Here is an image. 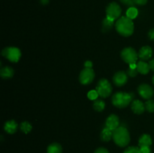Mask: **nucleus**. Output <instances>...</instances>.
Wrapping results in <instances>:
<instances>
[{
    "mask_svg": "<svg viewBox=\"0 0 154 153\" xmlns=\"http://www.w3.org/2000/svg\"><path fill=\"white\" fill-rule=\"evenodd\" d=\"M115 28L117 32L124 37H129L134 32V23L132 20L127 16H121L119 18L115 24Z\"/></svg>",
    "mask_w": 154,
    "mask_h": 153,
    "instance_id": "f257e3e1",
    "label": "nucleus"
},
{
    "mask_svg": "<svg viewBox=\"0 0 154 153\" xmlns=\"http://www.w3.org/2000/svg\"><path fill=\"white\" fill-rule=\"evenodd\" d=\"M113 140L117 146L120 147H125L130 142V135L126 128L120 126L114 130Z\"/></svg>",
    "mask_w": 154,
    "mask_h": 153,
    "instance_id": "f03ea898",
    "label": "nucleus"
},
{
    "mask_svg": "<svg viewBox=\"0 0 154 153\" xmlns=\"http://www.w3.org/2000/svg\"><path fill=\"white\" fill-rule=\"evenodd\" d=\"M133 93L118 92L112 96V104L118 108H125L132 101Z\"/></svg>",
    "mask_w": 154,
    "mask_h": 153,
    "instance_id": "7ed1b4c3",
    "label": "nucleus"
},
{
    "mask_svg": "<svg viewBox=\"0 0 154 153\" xmlns=\"http://www.w3.org/2000/svg\"><path fill=\"white\" fill-rule=\"evenodd\" d=\"M96 90L98 92L100 97L105 98L109 97L112 93V86L108 80L101 79L98 82Z\"/></svg>",
    "mask_w": 154,
    "mask_h": 153,
    "instance_id": "20e7f679",
    "label": "nucleus"
},
{
    "mask_svg": "<svg viewBox=\"0 0 154 153\" xmlns=\"http://www.w3.org/2000/svg\"><path fill=\"white\" fill-rule=\"evenodd\" d=\"M2 55L12 62H17L21 57V52L20 49L14 46H9L2 50Z\"/></svg>",
    "mask_w": 154,
    "mask_h": 153,
    "instance_id": "39448f33",
    "label": "nucleus"
},
{
    "mask_svg": "<svg viewBox=\"0 0 154 153\" xmlns=\"http://www.w3.org/2000/svg\"><path fill=\"white\" fill-rule=\"evenodd\" d=\"M121 58L125 62L128 63L129 64H132V63H136L138 58V54L133 48L126 47L121 51Z\"/></svg>",
    "mask_w": 154,
    "mask_h": 153,
    "instance_id": "423d86ee",
    "label": "nucleus"
},
{
    "mask_svg": "<svg viewBox=\"0 0 154 153\" xmlns=\"http://www.w3.org/2000/svg\"><path fill=\"white\" fill-rule=\"evenodd\" d=\"M121 14V8L120 5L116 2H111L106 8V17L115 20L118 19Z\"/></svg>",
    "mask_w": 154,
    "mask_h": 153,
    "instance_id": "0eeeda50",
    "label": "nucleus"
},
{
    "mask_svg": "<svg viewBox=\"0 0 154 153\" xmlns=\"http://www.w3.org/2000/svg\"><path fill=\"white\" fill-rule=\"evenodd\" d=\"M95 77V73L93 68H85L81 70L80 74L79 80L83 85H88L91 83Z\"/></svg>",
    "mask_w": 154,
    "mask_h": 153,
    "instance_id": "6e6552de",
    "label": "nucleus"
},
{
    "mask_svg": "<svg viewBox=\"0 0 154 153\" xmlns=\"http://www.w3.org/2000/svg\"><path fill=\"white\" fill-rule=\"evenodd\" d=\"M138 92L139 93L140 95L146 100H149L151 98L153 95L154 91L151 86L148 84L143 83L138 86Z\"/></svg>",
    "mask_w": 154,
    "mask_h": 153,
    "instance_id": "1a4fd4ad",
    "label": "nucleus"
},
{
    "mask_svg": "<svg viewBox=\"0 0 154 153\" xmlns=\"http://www.w3.org/2000/svg\"><path fill=\"white\" fill-rule=\"evenodd\" d=\"M128 80V76L127 74L125 71L120 70V71L117 72L114 74V77H113V81L114 83L117 86H123L127 82Z\"/></svg>",
    "mask_w": 154,
    "mask_h": 153,
    "instance_id": "9d476101",
    "label": "nucleus"
},
{
    "mask_svg": "<svg viewBox=\"0 0 154 153\" xmlns=\"http://www.w3.org/2000/svg\"><path fill=\"white\" fill-rule=\"evenodd\" d=\"M105 127L108 128L111 130H114L120 127V119L117 115L111 114L107 118L105 122Z\"/></svg>",
    "mask_w": 154,
    "mask_h": 153,
    "instance_id": "9b49d317",
    "label": "nucleus"
},
{
    "mask_svg": "<svg viewBox=\"0 0 154 153\" xmlns=\"http://www.w3.org/2000/svg\"><path fill=\"white\" fill-rule=\"evenodd\" d=\"M152 56H153V50L149 46H142L138 52V57L141 61L149 60L151 58Z\"/></svg>",
    "mask_w": 154,
    "mask_h": 153,
    "instance_id": "f8f14e48",
    "label": "nucleus"
},
{
    "mask_svg": "<svg viewBox=\"0 0 154 153\" xmlns=\"http://www.w3.org/2000/svg\"><path fill=\"white\" fill-rule=\"evenodd\" d=\"M131 108L135 114H142L145 110V104L139 100H135L131 104Z\"/></svg>",
    "mask_w": 154,
    "mask_h": 153,
    "instance_id": "ddd939ff",
    "label": "nucleus"
},
{
    "mask_svg": "<svg viewBox=\"0 0 154 153\" xmlns=\"http://www.w3.org/2000/svg\"><path fill=\"white\" fill-rule=\"evenodd\" d=\"M18 128V124L14 120H10V121H8L7 122H5L4 125V129L7 133L12 134H14L17 131Z\"/></svg>",
    "mask_w": 154,
    "mask_h": 153,
    "instance_id": "4468645a",
    "label": "nucleus"
},
{
    "mask_svg": "<svg viewBox=\"0 0 154 153\" xmlns=\"http://www.w3.org/2000/svg\"><path fill=\"white\" fill-rule=\"evenodd\" d=\"M137 70H138V73L141 74H147L149 73L150 68L149 64L141 60L137 63Z\"/></svg>",
    "mask_w": 154,
    "mask_h": 153,
    "instance_id": "2eb2a0df",
    "label": "nucleus"
},
{
    "mask_svg": "<svg viewBox=\"0 0 154 153\" xmlns=\"http://www.w3.org/2000/svg\"><path fill=\"white\" fill-rule=\"evenodd\" d=\"M113 133H114V130H111L107 127L104 128L103 130L101 132V139L105 142H108L111 139H113Z\"/></svg>",
    "mask_w": 154,
    "mask_h": 153,
    "instance_id": "dca6fc26",
    "label": "nucleus"
},
{
    "mask_svg": "<svg viewBox=\"0 0 154 153\" xmlns=\"http://www.w3.org/2000/svg\"><path fill=\"white\" fill-rule=\"evenodd\" d=\"M14 69L11 67H4L0 70V75L3 79H9L14 76Z\"/></svg>",
    "mask_w": 154,
    "mask_h": 153,
    "instance_id": "f3484780",
    "label": "nucleus"
},
{
    "mask_svg": "<svg viewBox=\"0 0 154 153\" xmlns=\"http://www.w3.org/2000/svg\"><path fill=\"white\" fill-rule=\"evenodd\" d=\"M152 144V139L149 134H143L138 140V145L141 146H150Z\"/></svg>",
    "mask_w": 154,
    "mask_h": 153,
    "instance_id": "a211bd4d",
    "label": "nucleus"
},
{
    "mask_svg": "<svg viewBox=\"0 0 154 153\" xmlns=\"http://www.w3.org/2000/svg\"><path fill=\"white\" fill-rule=\"evenodd\" d=\"M62 152H63L62 146H60V144L57 143V142L51 143L47 149L48 153H62Z\"/></svg>",
    "mask_w": 154,
    "mask_h": 153,
    "instance_id": "6ab92c4d",
    "label": "nucleus"
},
{
    "mask_svg": "<svg viewBox=\"0 0 154 153\" xmlns=\"http://www.w3.org/2000/svg\"><path fill=\"white\" fill-rule=\"evenodd\" d=\"M114 21L112 20L109 19V18L106 17L104 19L103 22H102V29L104 32H108L112 28L113 26H114Z\"/></svg>",
    "mask_w": 154,
    "mask_h": 153,
    "instance_id": "aec40b11",
    "label": "nucleus"
},
{
    "mask_svg": "<svg viewBox=\"0 0 154 153\" xmlns=\"http://www.w3.org/2000/svg\"><path fill=\"white\" fill-rule=\"evenodd\" d=\"M105 107V103L101 99H96L93 102V108L98 112H102Z\"/></svg>",
    "mask_w": 154,
    "mask_h": 153,
    "instance_id": "412c9836",
    "label": "nucleus"
},
{
    "mask_svg": "<svg viewBox=\"0 0 154 153\" xmlns=\"http://www.w3.org/2000/svg\"><path fill=\"white\" fill-rule=\"evenodd\" d=\"M138 14V10L136 8L130 7L126 11V16L131 20H133L137 17Z\"/></svg>",
    "mask_w": 154,
    "mask_h": 153,
    "instance_id": "4be33fe9",
    "label": "nucleus"
},
{
    "mask_svg": "<svg viewBox=\"0 0 154 153\" xmlns=\"http://www.w3.org/2000/svg\"><path fill=\"white\" fill-rule=\"evenodd\" d=\"M32 124L29 122H23L20 124V130L24 134L29 133L32 130Z\"/></svg>",
    "mask_w": 154,
    "mask_h": 153,
    "instance_id": "5701e85b",
    "label": "nucleus"
},
{
    "mask_svg": "<svg viewBox=\"0 0 154 153\" xmlns=\"http://www.w3.org/2000/svg\"><path fill=\"white\" fill-rule=\"evenodd\" d=\"M145 109L148 111L149 112H154V100L152 99H149L145 102Z\"/></svg>",
    "mask_w": 154,
    "mask_h": 153,
    "instance_id": "b1692460",
    "label": "nucleus"
},
{
    "mask_svg": "<svg viewBox=\"0 0 154 153\" xmlns=\"http://www.w3.org/2000/svg\"><path fill=\"white\" fill-rule=\"evenodd\" d=\"M99 95V93H98V92L96 90H91V91H90L87 93V97H88V98L90 100H96Z\"/></svg>",
    "mask_w": 154,
    "mask_h": 153,
    "instance_id": "393cba45",
    "label": "nucleus"
},
{
    "mask_svg": "<svg viewBox=\"0 0 154 153\" xmlns=\"http://www.w3.org/2000/svg\"><path fill=\"white\" fill-rule=\"evenodd\" d=\"M123 153H141L140 148L135 146H130L128 147Z\"/></svg>",
    "mask_w": 154,
    "mask_h": 153,
    "instance_id": "a878e982",
    "label": "nucleus"
},
{
    "mask_svg": "<svg viewBox=\"0 0 154 153\" xmlns=\"http://www.w3.org/2000/svg\"><path fill=\"white\" fill-rule=\"evenodd\" d=\"M138 71L137 70V68H131L129 67L127 70V74L129 75L131 77H135V76H137Z\"/></svg>",
    "mask_w": 154,
    "mask_h": 153,
    "instance_id": "bb28decb",
    "label": "nucleus"
},
{
    "mask_svg": "<svg viewBox=\"0 0 154 153\" xmlns=\"http://www.w3.org/2000/svg\"><path fill=\"white\" fill-rule=\"evenodd\" d=\"M141 153H151V149L150 146H141L139 147Z\"/></svg>",
    "mask_w": 154,
    "mask_h": 153,
    "instance_id": "cd10ccee",
    "label": "nucleus"
},
{
    "mask_svg": "<svg viewBox=\"0 0 154 153\" xmlns=\"http://www.w3.org/2000/svg\"><path fill=\"white\" fill-rule=\"evenodd\" d=\"M120 2H121L123 4H126V5L131 6V7H133V5L135 4L133 0H120Z\"/></svg>",
    "mask_w": 154,
    "mask_h": 153,
    "instance_id": "c85d7f7f",
    "label": "nucleus"
},
{
    "mask_svg": "<svg viewBox=\"0 0 154 153\" xmlns=\"http://www.w3.org/2000/svg\"><path fill=\"white\" fill-rule=\"evenodd\" d=\"M134 3L139 5H144L147 2V0H133Z\"/></svg>",
    "mask_w": 154,
    "mask_h": 153,
    "instance_id": "c756f323",
    "label": "nucleus"
},
{
    "mask_svg": "<svg viewBox=\"0 0 154 153\" xmlns=\"http://www.w3.org/2000/svg\"><path fill=\"white\" fill-rule=\"evenodd\" d=\"M94 153H109V152L105 148H99L95 151Z\"/></svg>",
    "mask_w": 154,
    "mask_h": 153,
    "instance_id": "7c9ffc66",
    "label": "nucleus"
},
{
    "mask_svg": "<svg viewBox=\"0 0 154 153\" xmlns=\"http://www.w3.org/2000/svg\"><path fill=\"white\" fill-rule=\"evenodd\" d=\"M148 37L150 40H154V28H152L148 32Z\"/></svg>",
    "mask_w": 154,
    "mask_h": 153,
    "instance_id": "2f4dec72",
    "label": "nucleus"
},
{
    "mask_svg": "<svg viewBox=\"0 0 154 153\" xmlns=\"http://www.w3.org/2000/svg\"><path fill=\"white\" fill-rule=\"evenodd\" d=\"M84 66L87 68H92V67H93V62L90 61H86L85 63H84Z\"/></svg>",
    "mask_w": 154,
    "mask_h": 153,
    "instance_id": "473e14b6",
    "label": "nucleus"
},
{
    "mask_svg": "<svg viewBox=\"0 0 154 153\" xmlns=\"http://www.w3.org/2000/svg\"><path fill=\"white\" fill-rule=\"evenodd\" d=\"M149 66H150V68L154 71V58L150 60V62H149Z\"/></svg>",
    "mask_w": 154,
    "mask_h": 153,
    "instance_id": "72a5a7b5",
    "label": "nucleus"
},
{
    "mask_svg": "<svg viewBox=\"0 0 154 153\" xmlns=\"http://www.w3.org/2000/svg\"><path fill=\"white\" fill-rule=\"evenodd\" d=\"M41 2L42 4H46L49 2V0H41Z\"/></svg>",
    "mask_w": 154,
    "mask_h": 153,
    "instance_id": "f704fd0d",
    "label": "nucleus"
},
{
    "mask_svg": "<svg viewBox=\"0 0 154 153\" xmlns=\"http://www.w3.org/2000/svg\"><path fill=\"white\" fill-rule=\"evenodd\" d=\"M152 80H153V83L154 84V75H153V79H152Z\"/></svg>",
    "mask_w": 154,
    "mask_h": 153,
    "instance_id": "c9c22d12",
    "label": "nucleus"
}]
</instances>
